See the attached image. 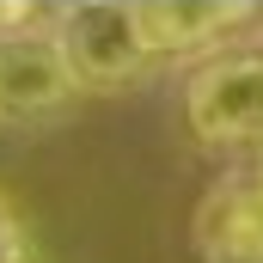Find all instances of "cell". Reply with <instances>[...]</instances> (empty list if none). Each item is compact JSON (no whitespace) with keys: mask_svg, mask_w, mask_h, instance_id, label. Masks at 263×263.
I'll return each mask as SVG.
<instances>
[{"mask_svg":"<svg viewBox=\"0 0 263 263\" xmlns=\"http://www.w3.org/2000/svg\"><path fill=\"white\" fill-rule=\"evenodd\" d=\"M184 117L202 141H263V55L208 62L184 92Z\"/></svg>","mask_w":263,"mask_h":263,"instance_id":"cell-1","label":"cell"},{"mask_svg":"<svg viewBox=\"0 0 263 263\" xmlns=\"http://www.w3.org/2000/svg\"><path fill=\"white\" fill-rule=\"evenodd\" d=\"M55 43H62L73 80H92V86L129 80L135 67L147 62V43L135 31V6L129 0H86V6H73Z\"/></svg>","mask_w":263,"mask_h":263,"instance_id":"cell-2","label":"cell"},{"mask_svg":"<svg viewBox=\"0 0 263 263\" xmlns=\"http://www.w3.org/2000/svg\"><path fill=\"white\" fill-rule=\"evenodd\" d=\"M73 86L80 80H73V67H67L55 37H31V31L0 37V110H12V117L49 110Z\"/></svg>","mask_w":263,"mask_h":263,"instance_id":"cell-3","label":"cell"},{"mask_svg":"<svg viewBox=\"0 0 263 263\" xmlns=\"http://www.w3.org/2000/svg\"><path fill=\"white\" fill-rule=\"evenodd\" d=\"M196 251L202 263H263V196L220 184L196 208Z\"/></svg>","mask_w":263,"mask_h":263,"instance_id":"cell-4","label":"cell"},{"mask_svg":"<svg viewBox=\"0 0 263 263\" xmlns=\"http://www.w3.org/2000/svg\"><path fill=\"white\" fill-rule=\"evenodd\" d=\"M129 6H135V31H141L147 55L153 49H202L227 25L245 18L239 0H129Z\"/></svg>","mask_w":263,"mask_h":263,"instance_id":"cell-5","label":"cell"},{"mask_svg":"<svg viewBox=\"0 0 263 263\" xmlns=\"http://www.w3.org/2000/svg\"><path fill=\"white\" fill-rule=\"evenodd\" d=\"M0 263H37V245L25 233V220L12 214V202L0 196Z\"/></svg>","mask_w":263,"mask_h":263,"instance_id":"cell-6","label":"cell"},{"mask_svg":"<svg viewBox=\"0 0 263 263\" xmlns=\"http://www.w3.org/2000/svg\"><path fill=\"white\" fill-rule=\"evenodd\" d=\"M245 190H251V196H263V153L251 159V172H245Z\"/></svg>","mask_w":263,"mask_h":263,"instance_id":"cell-7","label":"cell"}]
</instances>
